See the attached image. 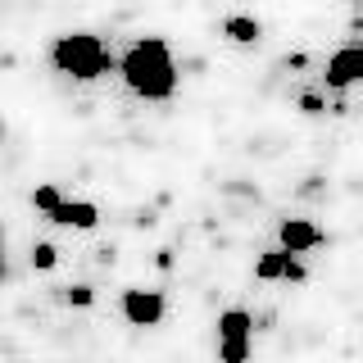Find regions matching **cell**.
<instances>
[{"label":"cell","mask_w":363,"mask_h":363,"mask_svg":"<svg viewBox=\"0 0 363 363\" xmlns=\"http://www.w3.org/2000/svg\"><path fill=\"white\" fill-rule=\"evenodd\" d=\"M118 73L128 82L132 96L141 100H173L177 91V60H173V45L164 37H136L118 60Z\"/></svg>","instance_id":"obj_1"},{"label":"cell","mask_w":363,"mask_h":363,"mask_svg":"<svg viewBox=\"0 0 363 363\" xmlns=\"http://www.w3.org/2000/svg\"><path fill=\"white\" fill-rule=\"evenodd\" d=\"M50 64L60 68L64 77H73V82H96V77H105L113 68L109 50L100 45L96 32H64V37H55Z\"/></svg>","instance_id":"obj_2"},{"label":"cell","mask_w":363,"mask_h":363,"mask_svg":"<svg viewBox=\"0 0 363 363\" xmlns=\"http://www.w3.org/2000/svg\"><path fill=\"white\" fill-rule=\"evenodd\" d=\"M250 336H255L250 309H223L218 313V359L223 363H245L250 359Z\"/></svg>","instance_id":"obj_3"},{"label":"cell","mask_w":363,"mask_h":363,"mask_svg":"<svg viewBox=\"0 0 363 363\" xmlns=\"http://www.w3.org/2000/svg\"><path fill=\"white\" fill-rule=\"evenodd\" d=\"M323 82H327V91H350V86H359V82H363V45H340V50L327 55Z\"/></svg>","instance_id":"obj_4"},{"label":"cell","mask_w":363,"mask_h":363,"mask_svg":"<svg viewBox=\"0 0 363 363\" xmlns=\"http://www.w3.org/2000/svg\"><path fill=\"white\" fill-rule=\"evenodd\" d=\"M164 313H168L164 291H141V286L123 291V318H128L132 327H159Z\"/></svg>","instance_id":"obj_5"},{"label":"cell","mask_w":363,"mask_h":363,"mask_svg":"<svg viewBox=\"0 0 363 363\" xmlns=\"http://www.w3.org/2000/svg\"><path fill=\"white\" fill-rule=\"evenodd\" d=\"M255 277H259V281H304L300 255H291L286 245L268 250V255H259V264H255Z\"/></svg>","instance_id":"obj_6"},{"label":"cell","mask_w":363,"mask_h":363,"mask_svg":"<svg viewBox=\"0 0 363 363\" xmlns=\"http://www.w3.org/2000/svg\"><path fill=\"white\" fill-rule=\"evenodd\" d=\"M327 236H323V227L309 223V218H286L277 227V245H286L291 255H309V250H318Z\"/></svg>","instance_id":"obj_7"},{"label":"cell","mask_w":363,"mask_h":363,"mask_svg":"<svg viewBox=\"0 0 363 363\" xmlns=\"http://www.w3.org/2000/svg\"><path fill=\"white\" fill-rule=\"evenodd\" d=\"M50 223L73 227V232H91V227L100 223V209L91 200H60V209L50 213Z\"/></svg>","instance_id":"obj_8"},{"label":"cell","mask_w":363,"mask_h":363,"mask_svg":"<svg viewBox=\"0 0 363 363\" xmlns=\"http://www.w3.org/2000/svg\"><path fill=\"white\" fill-rule=\"evenodd\" d=\"M223 37L236 41V45H255L259 37H264V23H259L255 14H227L223 18Z\"/></svg>","instance_id":"obj_9"},{"label":"cell","mask_w":363,"mask_h":363,"mask_svg":"<svg viewBox=\"0 0 363 363\" xmlns=\"http://www.w3.org/2000/svg\"><path fill=\"white\" fill-rule=\"evenodd\" d=\"M60 186H50V182H41V186L37 191H32V209H37V213H45V218H50V213L55 209H60Z\"/></svg>","instance_id":"obj_10"},{"label":"cell","mask_w":363,"mask_h":363,"mask_svg":"<svg viewBox=\"0 0 363 363\" xmlns=\"http://www.w3.org/2000/svg\"><path fill=\"white\" fill-rule=\"evenodd\" d=\"M55 264H60V250H55L50 241H37V245H32V268H37V272H50Z\"/></svg>","instance_id":"obj_11"},{"label":"cell","mask_w":363,"mask_h":363,"mask_svg":"<svg viewBox=\"0 0 363 363\" xmlns=\"http://www.w3.org/2000/svg\"><path fill=\"white\" fill-rule=\"evenodd\" d=\"M64 300H68V304H77V309H86L96 295H91V286H68V291H64Z\"/></svg>","instance_id":"obj_12"},{"label":"cell","mask_w":363,"mask_h":363,"mask_svg":"<svg viewBox=\"0 0 363 363\" xmlns=\"http://www.w3.org/2000/svg\"><path fill=\"white\" fill-rule=\"evenodd\" d=\"M300 113H323V96H300Z\"/></svg>","instance_id":"obj_13"}]
</instances>
